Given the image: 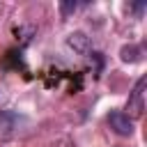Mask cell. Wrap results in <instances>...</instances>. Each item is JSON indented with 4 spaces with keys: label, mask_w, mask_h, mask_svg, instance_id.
I'll use <instances>...</instances> for the list:
<instances>
[{
    "label": "cell",
    "mask_w": 147,
    "mask_h": 147,
    "mask_svg": "<svg viewBox=\"0 0 147 147\" xmlns=\"http://www.w3.org/2000/svg\"><path fill=\"white\" fill-rule=\"evenodd\" d=\"M145 85H147V78L142 76V78H138L136 80V85H133V90H131V94H129V99H126V115L131 117H138V115H142V108H145Z\"/></svg>",
    "instance_id": "1"
},
{
    "label": "cell",
    "mask_w": 147,
    "mask_h": 147,
    "mask_svg": "<svg viewBox=\"0 0 147 147\" xmlns=\"http://www.w3.org/2000/svg\"><path fill=\"white\" fill-rule=\"evenodd\" d=\"M67 48L74 51L76 55H87L90 48H92V44H90V37L85 32H71L67 37Z\"/></svg>",
    "instance_id": "3"
},
{
    "label": "cell",
    "mask_w": 147,
    "mask_h": 147,
    "mask_svg": "<svg viewBox=\"0 0 147 147\" xmlns=\"http://www.w3.org/2000/svg\"><path fill=\"white\" fill-rule=\"evenodd\" d=\"M145 7H147L145 2H136V5H131V9H133L136 14H142V9H145Z\"/></svg>",
    "instance_id": "7"
},
{
    "label": "cell",
    "mask_w": 147,
    "mask_h": 147,
    "mask_svg": "<svg viewBox=\"0 0 147 147\" xmlns=\"http://www.w3.org/2000/svg\"><path fill=\"white\" fill-rule=\"evenodd\" d=\"M119 55H122L124 62H138V60H140V48L133 46V44H131V46H122Z\"/></svg>",
    "instance_id": "4"
},
{
    "label": "cell",
    "mask_w": 147,
    "mask_h": 147,
    "mask_svg": "<svg viewBox=\"0 0 147 147\" xmlns=\"http://www.w3.org/2000/svg\"><path fill=\"white\" fill-rule=\"evenodd\" d=\"M14 32H16V37L21 34V39H23V41H30V37L34 34V28H32V25H21V28H16Z\"/></svg>",
    "instance_id": "6"
},
{
    "label": "cell",
    "mask_w": 147,
    "mask_h": 147,
    "mask_svg": "<svg viewBox=\"0 0 147 147\" xmlns=\"http://www.w3.org/2000/svg\"><path fill=\"white\" fill-rule=\"evenodd\" d=\"M78 7H80V5H78V2H74V0H62V2H60V14L67 18V16H71Z\"/></svg>",
    "instance_id": "5"
},
{
    "label": "cell",
    "mask_w": 147,
    "mask_h": 147,
    "mask_svg": "<svg viewBox=\"0 0 147 147\" xmlns=\"http://www.w3.org/2000/svg\"><path fill=\"white\" fill-rule=\"evenodd\" d=\"M108 124L117 136H131L133 133V119L122 110H110L108 113Z\"/></svg>",
    "instance_id": "2"
}]
</instances>
